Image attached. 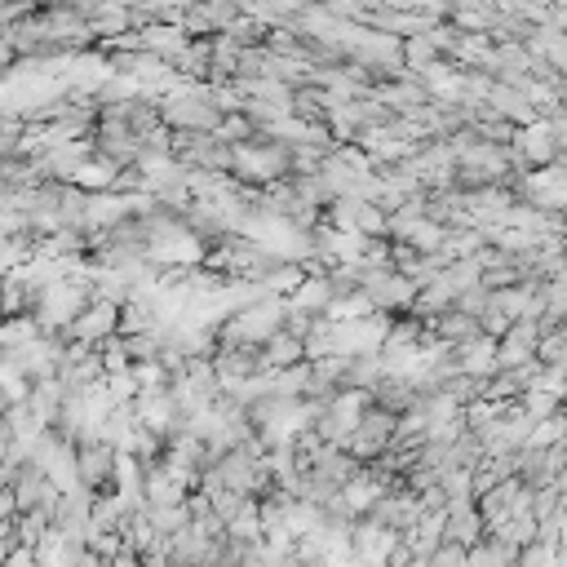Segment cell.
<instances>
[{
	"instance_id": "cell-8",
	"label": "cell",
	"mask_w": 567,
	"mask_h": 567,
	"mask_svg": "<svg viewBox=\"0 0 567 567\" xmlns=\"http://www.w3.org/2000/svg\"><path fill=\"white\" fill-rule=\"evenodd\" d=\"M515 567H558V541H532L528 550H519V563Z\"/></svg>"
},
{
	"instance_id": "cell-1",
	"label": "cell",
	"mask_w": 567,
	"mask_h": 567,
	"mask_svg": "<svg viewBox=\"0 0 567 567\" xmlns=\"http://www.w3.org/2000/svg\"><path fill=\"white\" fill-rule=\"evenodd\" d=\"M284 315H289V302H284V298H262V302L236 311L231 319L217 328V337H222V346H266L270 337L284 328Z\"/></svg>"
},
{
	"instance_id": "cell-5",
	"label": "cell",
	"mask_w": 567,
	"mask_h": 567,
	"mask_svg": "<svg viewBox=\"0 0 567 567\" xmlns=\"http://www.w3.org/2000/svg\"><path fill=\"white\" fill-rule=\"evenodd\" d=\"M452 368H457V377H470V381H492V377L501 373V364H496V342L479 332L475 342H466V346L452 351Z\"/></svg>"
},
{
	"instance_id": "cell-3",
	"label": "cell",
	"mask_w": 567,
	"mask_h": 567,
	"mask_svg": "<svg viewBox=\"0 0 567 567\" xmlns=\"http://www.w3.org/2000/svg\"><path fill=\"white\" fill-rule=\"evenodd\" d=\"M67 337H76L80 346H102V342H111V337H121V306L93 298V302L80 311V319L67 328Z\"/></svg>"
},
{
	"instance_id": "cell-2",
	"label": "cell",
	"mask_w": 567,
	"mask_h": 567,
	"mask_svg": "<svg viewBox=\"0 0 567 567\" xmlns=\"http://www.w3.org/2000/svg\"><path fill=\"white\" fill-rule=\"evenodd\" d=\"M89 302H93V289L85 279H59V284H49V289H40L32 311H36L40 328H72Z\"/></svg>"
},
{
	"instance_id": "cell-6",
	"label": "cell",
	"mask_w": 567,
	"mask_h": 567,
	"mask_svg": "<svg viewBox=\"0 0 567 567\" xmlns=\"http://www.w3.org/2000/svg\"><path fill=\"white\" fill-rule=\"evenodd\" d=\"M537 346H541V328H537V324H524V319L509 324V332L496 342V364H501V373L532 364V360H537Z\"/></svg>"
},
{
	"instance_id": "cell-7",
	"label": "cell",
	"mask_w": 567,
	"mask_h": 567,
	"mask_svg": "<svg viewBox=\"0 0 567 567\" xmlns=\"http://www.w3.org/2000/svg\"><path fill=\"white\" fill-rule=\"evenodd\" d=\"M302 342H298V337H289V332H275L270 337V342L262 346V368L266 373H284V368H298L302 364Z\"/></svg>"
},
{
	"instance_id": "cell-9",
	"label": "cell",
	"mask_w": 567,
	"mask_h": 567,
	"mask_svg": "<svg viewBox=\"0 0 567 567\" xmlns=\"http://www.w3.org/2000/svg\"><path fill=\"white\" fill-rule=\"evenodd\" d=\"M563 262H567V240H563Z\"/></svg>"
},
{
	"instance_id": "cell-4",
	"label": "cell",
	"mask_w": 567,
	"mask_h": 567,
	"mask_svg": "<svg viewBox=\"0 0 567 567\" xmlns=\"http://www.w3.org/2000/svg\"><path fill=\"white\" fill-rule=\"evenodd\" d=\"M111 470H116V448H106L102 439L76 448V479H80L85 492L106 488V483H111Z\"/></svg>"
}]
</instances>
